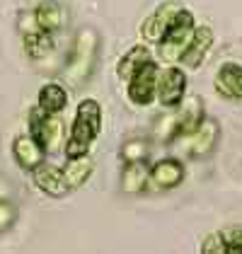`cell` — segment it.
<instances>
[{
    "mask_svg": "<svg viewBox=\"0 0 242 254\" xmlns=\"http://www.w3.org/2000/svg\"><path fill=\"white\" fill-rule=\"evenodd\" d=\"M102 133V107L97 99H82L73 119L70 136L65 140V157L87 155L90 145Z\"/></svg>",
    "mask_w": 242,
    "mask_h": 254,
    "instance_id": "obj_1",
    "label": "cell"
},
{
    "mask_svg": "<svg viewBox=\"0 0 242 254\" xmlns=\"http://www.w3.org/2000/svg\"><path fill=\"white\" fill-rule=\"evenodd\" d=\"M194 29H196L194 15L182 7L180 12L175 15V20L170 22L165 37L160 39V59L165 63H180L184 49L189 46V41L194 37Z\"/></svg>",
    "mask_w": 242,
    "mask_h": 254,
    "instance_id": "obj_2",
    "label": "cell"
},
{
    "mask_svg": "<svg viewBox=\"0 0 242 254\" xmlns=\"http://www.w3.org/2000/svg\"><path fill=\"white\" fill-rule=\"evenodd\" d=\"M218 136H221V128L213 119H206L186 136H180V145L182 150L189 157H206L218 143Z\"/></svg>",
    "mask_w": 242,
    "mask_h": 254,
    "instance_id": "obj_3",
    "label": "cell"
},
{
    "mask_svg": "<svg viewBox=\"0 0 242 254\" xmlns=\"http://www.w3.org/2000/svg\"><path fill=\"white\" fill-rule=\"evenodd\" d=\"M158 78H160V70H158L155 61H148L141 70L128 80V87H126L128 99L138 107H148L158 92Z\"/></svg>",
    "mask_w": 242,
    "mask_h": 254,
    "instance_id": "obj_4",
    "label": "cell"
},
{
    "mask_svg": "<svg viewBox=\"0 0 242 254\" xmlns=\"http://www.w3.org/2000/svg\"><path fill=\"white\" fill-rule=\"evenodd\" d=\"M29 126H32L29 133L46 148V153L59 150L60 136H63V124L56 119V114H49V112H44V109L37 107L32 112V117H29Z\"/></svg>",
    "mask_w": 242,
    "mask_h": 254,
    "instance_id": "obj_5",
    "label": "cell"
},
{
    "mask_svg": "<svg viewBox=\"0 0 242 254\" xmlns=\"http://www.w3.org/2000/svg\"><path fill=\"white\" fill-rule=\"evenodd\" d=\"M186 95V75L182 68H167L158 78V92L155 99L165 109H177Z\"/></svg>",
    "mask_w": 242,
    "mask_h": 254,
    "instance_id": "obj_6",
    "label": "cell"
},
{
    "mask_svg": "<svg viewBox=\"0 0 242 254\" xmlns=\"http://www.w3.org/2000/svg\"><path fill=\"white\" fill-rule=\"evenodd\" d=\"M95 46H97V39H95L92 32H82L80 37H78L73 59L68 63V78L73 80V82H82V80H87V75L92 73Z\"/></svg>",
    "mask_w": 242,
    "mask_h": 254,
    "instance_id": "obj_7",
    "label": "cell"
},
{
    "mask_svg": "<svg viewBox=\"0 0 242 254\" xmlns=\"http://www.w3.org/2000/svg\"><path fill=\"white\" fill-rule=\"evenodd\" d=\"M182 10L180 2H162L160 7L148 17V20L143 22V37L145 41H153V44H160V39L165 37V32H167V27H170V22L175 20V15Z\"/></svg>",
    "mask_w": 242,
    "mask_h": 254,
    "instance_id": "obj_8",
    "label": "cell"
},
{
    "mask_svg": "<svg viewBox=\"0 0 242 254\" xmlns=\"http://www.w3.org/2000/svg\"><path fill=\"white\" fill-rule=\"evenodd\" d=\"M182 179H184V167L180 160H172V157L155 162L148 172V184L153 189H175L182 184Z\"/></svg>",
    "mask_w": 242,
    "mask_h": 254,
    "instance_id": "obj_9",
    "label": "cell"
},
{
    "mask_svg": "<svg viewBox=\"0 0 242 254\" xmlns=\"http://www.w3.org/2000/svg\"><path fill=\"white\" fill-rule=\"evenodd\" d=\"M12 155H15V160H17V165H20L22 170H29V172H32V170H37L41 162H44L46 148H44L32 133H27V136L15 138V143H12Z\"/></svg>",
    "mask_w": 242,
    "mask_h": 254,
    "instance_id": "obj_10",
    "label": "cell"
},
{
    "mask_svg": "<svg viewBox=\"0 0 242 254\" xmlns=\"http://www.w3.org/2000/svg\"><path fill=\"white\" fill-rule=\"evenodd\" d=\"M32 177H34V184L49 196H56L59 198V196H65L70 191V187H68V182L63 177V170L56 167V165L41 162L37 170H32Z\"/></svg>",
    "mask_w": 242,
    "mask_h": 254,
    "instance_id": "obj_11",
    "label": "cell"
},
{
    "mask_svg": "<svg viewBox=\"0 0 242 254\" xmlns=\"http://www.w3.org/2000/svg\"><path fill=\"white\" fill-rule=\"evenodd\" d=\"M211 44H213L211 27H196V29H194V37L189 41V46H186L184 54H182L180 63L184 68H199V63L206 59V54H208V49H211Z\"/></svg>",
    "mask_w": 242,
    "mask_h": 254,
    "instance_id": "obj_12",
    "label": "cell"
},
{
    "mask_svg": "<svg viewBox=\"0 0 242 254\" xmlns=\"http://www.w3.org/2000/svg\"><path fill=\"white\" fill-rule=\"evenodd\" d=\"M34 22L44 32H59L60 27L65 24V10L56 0H44L34 10Z\"/></svg>",
    "mask_w": 242,
    "mask_h": 254,
    "instance_id": "obj_13",
    "label": "cell"
},
{
    "mask_svg": "<svg viewBox=\"0 0 242 254\" xmlns=\"http://www.w3.org/2000/svg\"><path fill=\"white\" fill-rule=\"evenodd\" d=\"M216 90L228 99H242V68L225 63L216 75Z\"/></svg>",
    "mask_w": 242,
    "mask_h": 254,
    "instance_id": "obj_14",
    "label": "cell"
},
{
    "mask_svg": "<svg viewBox=\"0 0 242 254\" xmlns=\"http://www.w3.org/2000/svg\"><path fill=\"white\" fill-rule=\"evenodd\" d=\"M203 121V107H201V99L199 97H189L186 102L182 99L180 104V112H177V128H180V136H186L191 133L199 124Z\"/></svg>",
    "mask_w": 242,
    "mask_h": 254,
    "instance_id": "obj_15",
    "label": "cell"
},
{
    "mask_svg": "<svg viewBox=\"0 0 242 254\" xmlns=\"http://www.w3.org/2000/svg\"><path fill=\"white\" fill-rule=\"evenodd\" d=\"M37 102H39V109H44V112L60 114L68 107V92L63 90V85H59V82H49V85H44L39 90Z\"/></svg>",
    "mask_w": 242,
    "mask_h": 254,
    "instance_id": "obj_16",
    "label": "cell"
},
{
    "mask_svg": "<svg viewBox=\"0 0 242 254\" xmlns=\"http://www.w3.org/2000/svg\"><path fill=\"white\" fill-rule=\"evenodd\" d=\"M148 61H153L150 51H148L145 46H133L128 54H123V56H121L119 65H117V75H119L123 82H128V80L133 78L143 65L148 63Z\"/></svg>",
    "mask_w": 242,
    "mask_h": 254,
    "instance_id": "obj_17",
    "label": "cell"
},
{
    "mask_svg": "<svg viewBox=\"0 0 242 254\" xmlns=\"http://www.w3.org/2000/svg\"><path fill=\"white\" fill-rule=\"evenodd\" d=\"M92 170H95V162L87 155L68 157V165H65V170H63V177H65V182H68L70 189H78V187H82V184L90 179Z\"/></svg>",
    "mask_w": 242,
    "mask_h": 254,
    "instance_id": "obj_18",
    "label": "cell"
},
{
    "mask_svg": "<svg viewBox=\"0 0 242 254\" xmlns=\"http://www.w3.org/2000/svg\"><path fill=\"white\" fill-rule=\"evenodd\" d=\"M148 165L145 162H126L123 172H121V189L126 194H138L148 184Z\"/></svg>",
    "mask_w": 242,
    "mask_h": 254,
    "instance_id": "obj_19",
    "label": "cell"
},
{
    "mask_svg": "<svg viewBox=\"0 0 242 254\" xmlns=\"http://www.w3.org/2000/svg\"><path fill=\"white\" fill-rule=\"evenodd\" d=\"M24 49L32 59H44L46 54H51L54 41H51V32L44 29H34L29 34H24Z\"/></svg>",
    "mask_w": 242,
    "mask_h": 254,
    "instance_id": "obj_20",
    "label": "cell"
},
{
    "mask_svg": "<svg viewBox=\"0 0 242 254\" xmlns=\"http://www.w3.org/2000/svg\"><path fill=\"white\" fill-rule=\"evenodd\" d=\"M177 133H180V128H177V114L162 117L160 121H158V126H155V138L162 140V143L177 140Z\"/></svg>",
    "mask_w": 242,
    "mask_h": 254,
    "instance_id": "obj_21",
    "label": "cell"
},
{
    "mask_svg": "<svg viewBox=\"0 0 242 254\" xmlns=\"http://www.w3.org/2000/svg\"><path fill=\"white\" fill-rule=\"evenodd\" d=\"M148 157V145L143 140H128L121 145V160L123 162H145Z\"/></svg>",
    "mask_w": 242,
    "mask_h": 254,
    "instance_id": "obj_22",
    "label": "cell"
},
{
    "mask_svg": "<svg viewBox=\"0 0 242 254\" xmlns=\"http://www.w3.org/2000/svg\"><path fill=\"white\" fill-rule=\"evenodd\" d=\"M201 252L203 254H228V245H225V237H223V233L208 235V237L203 240Z\"/></svg>",
    "mask_w": 242,
    "mask_h": 254,
    "instance_id": "obj_23",
    "label": "cell"
},
{
    "mask_svg": "<svg viewBox=\"0 0 242 254\" xmlns=\"http://www.w3.org/2000/svg\"><path fill=\"white\" fill-rule=\"evenodd\" d=\"M17 218V211L10 201H0V233H5Z\"/></svg>",
    "mask_w": 242,
    "mask_h": 254,
    "instance_id": "obj_24",
    "label": "cell"
},
{
    "mask_svg": "<svg viewBox=\"0 0 242 254\" xmlns=\"http://www.w3.org/2000/svg\"><path fill=\"white\" fill-rule=\"evenodd\" d=\"M225 245H228V254H242V230H230L223 233Z\"/></svg>",
    "mask_w": 242,
    "mask_h": 254,
    "instance_id": "obj_25",
    "label": "cell"
}]
</instances>
